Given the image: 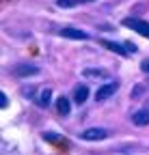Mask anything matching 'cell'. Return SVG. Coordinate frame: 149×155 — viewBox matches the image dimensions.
Masks as SVG:
<instances>
[{
	"label": "cell",
	"instance_id": "cell-1",
	"mask_svg": "<svg viewBox=\"0 0 149 155\" xmlns=\"http://www.w3.org/2000/svg\"><path fill=\"white\" fill-rule=\"evenodd\" d=\"M123 26L141 32L143 37H149V22H143V19H136V17H125L123 19Z\"/></svg>",
	"mask_w": 149,
	"mask_h": 155
},
{
	"label": "cell",
	"instance_id": "cell-2",
	"mask_svg": "<svg viewBox=\"0 0 149 155\" xmlns=\"http://www.w3.org/2000/svg\"><path fill=\"white\" fill-rule=\"evenodd\" d=\"M108 136H110V131L104 129V127H91V129H84L80 134V138L82 140H104Z\"/></svg>",
	"mask_w": 149,
	"mask_h": 155
},
{
	"label": "cell",
	"instance_id": "cell-3",
	"mask_svg": "<svg viewBox=\"0 0 149 155\" xmlns=\"http://www.w3.org/2000/svg\"><path fill=\"white\" fill-rule=\"evenodd\" d=\"M11 71L17 78H28V75H35L39 69H37V65H30V63H20V65H15Z\"/></svg>",
	"mask_w": 149,
	"mask_h": 155
},
{
	"label": "cell",
	"instance_id": "cell-4",
	"mask_svg": "<svg viewBox=\"0 0 149 155\" xmlns=\"http://www.w3.org/2000/svg\"><path fill=\"white\" fill-rule=\"evenodd\" d=\"M117 91H119V84H117V82H108L106 86H102V88L97 91L95 99H97V101H106L108 97H113V95H115Z\"/></svg>",
	"mask_w": 149,
	"mask_h": 155
},
{
	"label": "cell",
	"instance_id": "cell-5",
	"mask_svg": "<svg viewBox=\"0 0 149 155\" xmlns=\"http://www.w3.org/2000/svg\"><path fill=\"white\" fill-rule=\"evenodd\" d=\"M100 43H102V45H104L106 50L115 52V54H119V56H123V58H125V56L130 54V52H127V48H125V43L121 45V43H117V41H106V39H102Z\"/></svg>",
	"mask_w": 149,
	"mask_h": 155
},
{
	"label": "cell",
	"instance_id": "cell-6",
	"mask_svg": "<svg viewBox=\"0 0 149 155\" xmlns=\"http://www.w3.org/2000/svg\"><path fill=\"white\" fill-rule=\"evenodd\" d=\"M61 35H63L65 39H80V41L89 39V35H86L84 30H78V28H69V26H65V28L61 30Z\"/></svg>",
	"mask_w": 149,
	"mask_h": 155
},
{
	"label": "cell",
	"instance_id": "cell-7",
	"mask_svg": "<svg viewBox=\"0 0 149 155\" xmlns=\"http://www.w3.org/2000/svg\"><path fill=\"white\" fill-rule=\"evenodd\" d=\"M86 99H89V86L78 84L76 91H73V101H76V104H84Z\"/></svg>",
	"mask_w": 149,
	"mask_h": 155
},
{
	"label": "cell",
	"instance_id": "cell-8",
	"mask_svg": "<svg viewBox=\"0 0 149 155\" xmlns=\"http://www.w3.org/2000/svg\"><path fill=\"white\" fill-rule=\"evenodd\" d=\"M132 123L134 125H149V110H138V112H134V116H132Z\"/></svg>",
	"mask_w": 149,
	"mask_h": 155
},
{
	"label": "cell",
	"instance_id": "cell-9",
	"mask_svg": "<svg viewBox=\"0 0 149 155\" xmlns=\"http://www.w3.org/2000/svg\"><path fill=\"white\" fill-rule=\"evenodd\" d=\"M56 110H59V114H69L71 112V104H69L67 97H59L56 99Z\"/></svg>",
	"mask_w": 149,
	"mask_h": 155
},
{
	"label": "cell",
	"instance_id": "cell-10",
	"mask_svg": "<svg viewBox=\"0 0 149 155\" xmlns=\"http://www.w3.org/2000/svg\"><path fill=\"white\" fill-rule=\"evenodd\" d=\"M82 75H86V78H108V73L104 69H84Z\"/></svg>",
	"mask_w": 149,
	"mask_h": 155
},
{
	"label": "cell",
	"instance_id": "cell-11",
	"mask_svg": "<svg viewBox=\"0 0 149 155\" xmlns=\"http://www.w3.org/2000/svg\"><path fill=\"white\" fill-rule=\"evenodd\" d=\"M43 138H46L48 142H52V144H61V147H65V144H67L59 134H43Z\"/></svg>",
	"mask_w": 149,
	"mask_h": 155
},
{
	"label": "cell",
	"instance_id": "cell-12",
	"mask_svg": "<svg viewBox=\"0 0 149 155\" xmlns=\"http://www.w3.org/2000/svg\"><path fill=\"white\" fill-rule=\"evenodd\" d=\"M50 95H52V91H50V88H43V91H41V95H39V104H41L43 108L50 104Z\"/></svg>",
	"mask_w": 149,
	"mask_h": 155
},
{
	"label": "cell",
	"instance_id": "cell-13",
	"mask_svg": "<svg viewBox=\"0 0 149 155\" xmlns=\"http://www.w3.org/2000/svg\"><path fill=\"white\" fill-rule=\"evenodd\" d=\"M76 5H80V0H59V7L61 9H71Z\"/></svg>",
	"mask_w": 149,
	"mask_h": 155
},
{
	"label": "cell",
	"instance_id": "cell-14",
	"mask_svg": "<svg viewBox=\"0 0 149 155\" xmlns=\"http://www.w3.org/2000/svg\"><path fill=\"white\" fill-rule=\"evenodd\" d=\"M9 106V99H7V95L5 93H0V108H7Z\"/></svg>",
	"mask_w": 149,
	"mask_h": 155
},
{
	"label": "cell",
	"instance_id": "cell-15",
	"mask_svg": "<svg viewBox=\"0 0 149 155\" xmlns=\"http://www.w3.org/2000/svg\"><path fill=\"white\" fill-rule=\"evenodd\" d=\"M141 71L149 73V58H147V61H143V63H141Z\"/></svg>",
	"mask_w": 149,
	"mask_h": 155
},
{
	"label": "cell",
	"instance_id": "cell-16",
	"mask_svg": "<svg viewBox=\"0 0 149 155\" xmlns=\"http://www.w3.org/2000/svg\"><path fill=\"white\" fill-rule=\"evenodd\" d=\"M125 48H127V52H130V54L136 52V45H134V43H130V41H125Z\"/></svg>",
	"mask_w": 149,
	"mask_h": 155
},
{
	"label": "cell",
	"instance_id": "cell-17",
	"mask_svg": "<svg viewBox=\"0 0 149 155\" xmlns=\"http://www.w3.org/2000/svg\"><path fill=\"white\" fill-rule=\"evenodd\" d=\"M138 93H143V86H136V88H134V95H132V97H138Z\"/></svg>",
	"mask_w": 149,
	"mask_h": 155
},
{
	"label": "cell",
	"instance_id": "cell-18",
	"mask_svg": "<svg viewBox=\"0 0 149 155\" xmlns=\"http://www.w3.org/2000/svg\"><path fill=\"white\" fill-rule=\"evenodd\" d=\"M80 2H89V0H80Z\"/></svg>",
	"mask_w": 149,
	"mask_h": 155
}]
</instances>
